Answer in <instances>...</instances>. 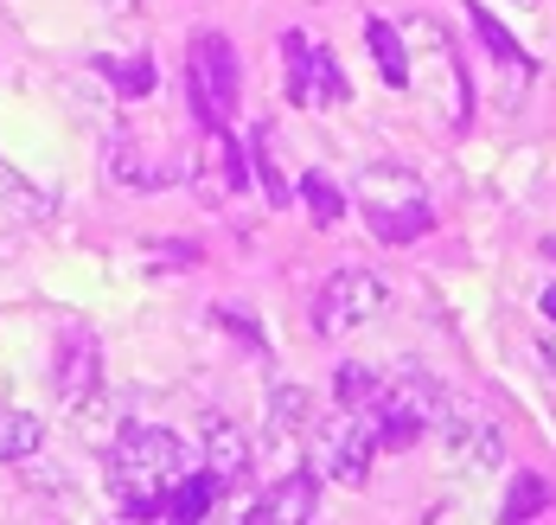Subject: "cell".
<instances>
[{"instance_id":"5","label":"cell","mask_w":556,"mask_h":525,"mask_svg":"<svg viewBox=\"0 0 556 525\" xmlns=\"http://www.w3.org/2000/svg\"><path fill=\"white\" fill-rule=\"evenodd\" d=\"M384 276H371V270H339L320 283L314 295V327L327 334V340H345V334H358V327H371L378 314H384Z\"/></svg>"},{"instance_id":"16","label":"cell","mask_w":556,"mask_h":525,"mask_svg":"<svg viewBox=\"0 0 556 525\" xmlns=\"http://www.w3.org/2000/svg\"><path fill=\"white\" fill-rule=\"evenodd\" d=\"M39 442H46V423H39L33 410L0 404V467H7V462H33V455H39Z\"/></svg>"},{"instance_id":"14","label":"cell","mask_w":556,"mask_h":525,"mask_svg":"<svg viewBox=\"0 0 556 525\" xmlns=\"http://www.w3.org/2000/svg\"><path fill=\"white\" fill-rule=\"evenodd\" d=\"M199 192H205L212 205H218V192H224V199H230V192H243V148H237L224 128L199 148Z\"/></svg>"},{"instance_id":"11","label":"cell","mask_w":556,"mask_h":525,"mask_svg":"<svg viewBox=\"0 0 556 525\" xmlns=\"http://www.w3.org/2000/svg\"><path fill=\"white\" fill-rule=\"evenodd\" d=\"M314 513H320V474L314 467H288V474H276L269 493H256L263 525H314Z\"/></svg>"},{"instance_id":"3","label":"cell","mask_w":556,"mask_h":525,"mask_svg":"<svg viewBox=\"0 0 556 525\" xmlns=\"http://www.w3.org/2000/svg\"><path fill=\"white\" fill-rule=\"evenodd\" d=\"M358 212H365L371 237H384V243H409V237H422L435 225L429 186L409 167H371V174L358 179Z\"/></svg>"},{"instance_id":"20","label":"cell","mask_w":556,"mask_h":525,"mask_svg":"<svg viewBox=\"0 0 556 525\" xmlns=\"http://www.w3.org/2000/svg\"><path fill=\"white\" fill-rule=\"evenodd\" d=\"M473 33L486 39V52H493V59H500L505 71H525V77H531V59L518 52V39L505 33V26H500V20H493V13H486V7H473Z\"/></svg>"},{"instance_id":"25","label":"cell","mask_w":556,"mask_h":525,"mask_svg":"<svg viewBox=\"0 0 556 525\" xmlns=\"http://www.w3.org/2000/svg\"><path fill=\"white\" fill-rule=\"evenodd\" d=\"M544 250H551V263H556V237H551V243H544Z\"/></svg>"},{"instance_id":"8","label":"cell","mask_w":556,"mask_h":525,"mask_svg":"<svg viewBox=\"0 0 556 525\" xmlns=\"http://www.w3.org/2000/svg\"><path fill=\"white\" fill-rule=\"evenodd\" d=\"M281 59H288V97H294L301 110H339V103H345V71H339V59L327 46L288 33V39H281Z\"/></svg>"},{"instance_id":"23","label":"cell","mask_w":556,"mask_h":525,"mask_svg":"<svg viewBox=\"0 0 556 525\" xmlns=\"http://www.w3.org/2000/svg\"><path fill=\"white\" fill-rule=\"evenodd\" d=\"M538 352H544V365H551V372H556V334H551V340H544V347H538Z\"/></svg>"},{"instance_id":"10","label":"cell","mask_w":556,"mask_h":525,"mask_svg":"<svg viewBox=\"0 0 556 525\" xmlns=\"http://www.w3.org/2000/svg\"><path fill=\"white\" fill-rule=\"evenodd\" d=\"M442 436H447V467H454V474H493V467H500V455H505L500 429H493L486 416H473V410H454V404H447Z\"/></svg>"},{"instance_id":"22","label":"cell","mask_w":556,"mask_h":525,"mask_svg":"<svg viewBox=\"0 0 556 525\" xmlns=\"http://www.w3.org/2000/svg\"><path fill=\"white\" fill-rule=\"evenodd\" d=\"M103 77H110L115 90H122V97H148V90H154V71H148V64L135 59V64H103Z\"/></svg>"},{"instance_id":"13","label":"cell","mask_w":556,"mask_h":525,"mask_svg":"<svg viewBox=\"0 0 556 525\" xmlns=\"http://www.w3.org/2000/svg\"><path fill=\"white\" fill-rule=\"evenodd\" d=\"M205 474L218 487H243L250 480V442H243V429L230 416H212L205 423Z\"/></svg>"},{"instance_id":"7","label":"cell","mask_w":556,"mask_h":525,"mask_svg":"<svg viewBox=\"0 0 556 525\" xmlns=\"http://www.w3.org/2000/svg\"><path fill=\"white\" fill-rule=\"evenodd\" d=\"M403 46L416 52V64H422V97L435 90L442 97V110L447 122H467V77H460V59H454V46H447V33H442V20H409V33H403ZM409 64V71H416Z\"/></svg>"},{"instance_id":"19","label":"cell","mask_w":556,"mask_h":525,"mask_svg":"<svg viewBox=\"0 0 556 525\" xmlns=\"http://www.w3.org/2000/svg\"><path fill=\"white\" fill-rule=\"evenodd\" d=\"M0 205H7V212H20V218H52L46 192H39V186H33L26 174H13L7 161H0Z\"/></svg>"},{"instance_id":"17","label":"cell","mask_w":556,"mask_h":525,"mask_svg":"<svg viewBox=\"0 0 556 525\" xmlns=\"http://www.w3.org/2000/svg\"><path fill=\"white\" fill-rule=\"evenodd\" d=\"M544 507H551V480H544V474H518V480L505 487V525L538 520Z\"/></svg>"},{"instance_id":"24","label":"cell","mask_w":556,"mask_h":525,"mask_svg":"<svg viewBox=\"0 0 556 525\" xmlns=\"http://www.w3.org/2000/svg\"><path fill=\"white\" fill-rule=\"evenodd\" d=\"M544 314H551V321H556V283H551V289H544Z\"/></svg>"},{"instance_id":"18","label":"cell","mask_w":556,"mask_h":525,"mask_svg":"<svg viewBox=\"0 0 556 525\" xmlns=\"http://www.w3.org/2000/svg\"><path fill=\"white\" fill-rule=\"evenodd\" d=\"M294 192H301V205H307V218H314V225H339V218H345V192H339L327 174H307Z\"/></svg>"},{"instance_id":"12","label":"cell","mask_w":556,"mask_h":525,"mask_svg":"<svg viewBox=\"0 0 556 525\" xmlns=\"http://www.w3.org/2000/svg\"><path fill=\"white\" fill-rule=\"evenodd\" d=\"M97 378H103V359L90 347V334H71V340L58 347V391H64V404L90 410L97 404Z\"/></svg>"},{"instance_id":"15","label":"cell","mask_w":556,"mask_h":525,"mask_svg":"<svg viewBox=\"0 0 556 525\" xmlns=\"http://www.w3.org/2000/svg\"><path fill=\"white\" fill-rule=\"evenodd\" d=\"M365 46H371V59H378L390 90H409V46H403V33L390 20H365Z\"/></svg>"},{"instance_id":"1","label":"cell","mask_w":556,"mask_h":525,"mask_svg":"<svg viewBox=\"0 0 556 525\" xmlns=\"http://www.w3.org/2000/svg\"><path fill=\"white\" fill-rule=\"evenodd\" d=\"M186 474H192V462H186L179 436L161 429V423H135V429L115 436L110 493L122 500L128 520H167V500H173V487H179Z\"/></svg>"},{"instance_id":"9","label":"cell","mask_w":556,"mask_h":525,"mask_svg":"<svg viewBox=\"0 0 556 525\" xmlns=\"http://www.w3.org/2000/svg\"><path fill=\"white\" fill-rule=\"evenodd\" d=\"M314 423H320V410L314 398L301 391V385H281L276 398H269V455L276 467H307V442H314Z\"/></svg>"},{"instance_id":"2","label":"cell","mask_w":556,"mask_h":525,"mask_svg":"<svg viewBox=\"0 0 556 525\" xmlns=\"http://www.w3.org/2000/svg\"><path fill=\"white\" fill-rule=\"evenodd\" d=\"M384 455L378 442V416L371 410H352V404H333L320 423H314V442H307V467L320 480H339V487H358L371 462Z\"/></svg>"},{"instance_id":"6","label":"cell","mask_w":556,"mask_h":525,"mask_svg":"<svg viewBox=\"0 0 556 525\" xmlns=\"http://www.w3.org/2000/svg\"><path fill=\"white\" fill-rule=\"evenodd\" d=\"M186 90H192V116L205 122V128H224V116L237 110V52H230L224 33H199L192 39Z\"/></svg>"},{"instance_id":"4","label":"cell","mask_w":556,"mask_h":525,"mask_svg":"<svg viewBox=\"0 0 556 525\" xmlns=\"http://www.w3.org/2000/svg\"><path fill=\"white\" fill-rule=\"evenodd\" d=\"M378 442L384 449H409L422 429H435L447 416V391L442 378H429V372H390L378 378Z\"/></svg>"},{"instance_id":"21","label":"cell","mask_w":556,"mask_h":525,"mask_svg":"<svg viewBox=\"0 0 556 525\" xmlns=\"http://www.w3.org/2000/svg\"><path fill=\"white\" fill-rule=\"evenodd\" d=\"M250 161H256V179H263L269 205H288V179H281V167H276V135H269V128L250 135Z\"/></svg>"}]
</instances>
